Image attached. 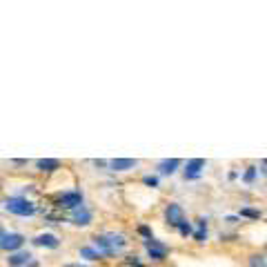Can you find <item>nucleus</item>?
I'll use <instances>...</instances> for the list:
<instances>
[{"label": "nucleus", "mask_w": 267, "mask_h": 267, "mask_svg": "<svg viewBox=\"0 0 267 267\" xmlns=\"http://www.w3.org/2000/svg\"><path fill=\"white\" fill-rule=\"evenodd\" d=\"M4 234V229H2V225H0V236H2Z\"/></svg>", "instance_id": "nucleus-23"}, {"label": "nucleus", "mask_w": 267, "mask_h": 267, "mask_svg": "<svg viewBox=\"0 0 267 267\" xmlns=\"http://www.w3.org/2000/svg\"><path fill=\"white\" fill-rule=\"evenodd\" d=\"M182 165V160L180 158H165V160H160L158 163V174L160 176H172V174H176V169Z\"/></svg>", "instance_id": "nucleus-11"}, {"label": "nucleus", "mask_w": 267, "mask_h": 267, "mask_svg": "<svg viewBox=\"0 0 267 267\" xmlns=\"http://www.w3.org/2000/svg\"><path fill=\"white\" fill-rule=\"evenodd\" d=\"M138 234L145 236V240H147V238H151V229H149L147 225H140V227H138Z\"/></svg>", "instance_id": "nucleus-21"}, {"label": "nucleus", "mask_w": 267, "mask_h": 267, "mask_svg": "<svg viewBox=\"0 0 267 267\" xmlns=\"http://www.w3.org/2000/svg\"><path fill=\"white\" fill-rule=\"evenodd\" d=\"M165 221H167L169 227H174L176 229L178 225H180L182 221H185V214H182V207L178 203H169L167 207H165Z\"/></svg>", "instance_id": "nucleus-6"}, {"label": "nucleus", "mask_w": 267, "mask_h": 267, "mask_svg": "<svg viewBox=\"0 0 267 267\" xmlns=\"http://www.w3.org/2000/svg\"><path fill=\"white\" fill-rule=\"evenodd\" d=\"M107 167H109L111 172H129V169L138 167V160L136 158H114L107 163Z\"/></svg>", "instance_id": "nucleus-10"}, {"label": "nucleus", "mask_w": 267, "mask_h": 267, "mask_svg": "<svg viewBox=\"0 0 267 267\" xmlns=\"http://www.w3.org/2000/svg\"><path fill=\"white\" fill-rule=\"evenodd\" d=\"M80 256L87 258V261H102L100 252H98V249H93V247H80Z\"/></svg>", "instance_id": "nucleus-14"}, {"label": "nucleus", "mask_w": 267, "mask_h": 267, "mask_svg": "<svg viewBox=\"0 0 267 267\" xmlns=\"http://www.w3.org/2000/svg\"><path fill=\"white\" fill-rule=\"evenodd\" d=\"M31 243H34L36 247H47V249H58L60 247V238H58L56 234H38Z\"/></svg>", "instance_id": "nucleus-9"}, {"label": "nucleus", "mask_w": 267, "mask_h": 267, "mask_svg": "<svg viewBox=\"0 0 267 267\" xmlns=\"http://www.w3.org/2000/svg\"><path fill=\"white\" fill-rule=\"evenodd\" d=\"M256 174H258L256 167H247V172L243 174V180L245 182H254V180H256Z\"/></svg>", "instance_id": "nucleus-18"}, {"label": "nucleus", "mask_w": 267, "mask_h": 267, "mask_svg": "<svg viewBox=\"0 0 267 267\" xmlns=\"http://www.w3.org/2000/svg\"><path fill=\"white\" fill-rule=\"evenodd\" d=\"M249 267H267L265 254H252V256H249Z\"/></svg>", "instance_id": "nucleus-17"}, {"label": "nucleus", "mask_w": 267, "mask_h": 267, "mask_svg": "<svg viewBox=\"0 0 267 267\" xmlns=\"http://www.w3.org/2000/svg\"><path fill=\"white\" fill-rule=\"evenodd\" d=\"M91 218H93V214L89 212L85 205H80V207L71 209V222H74V225H78V227L91 225Z\"/></svg>", "instance_id": "nucleus-8"}, {"label": "nucleus", "mask_w": 267, "mask_h": 267, "mask_svg": "<svg viewBox=\"0 0 267 267\" xmlns=\"http://www.w3.org/2000/svg\"><path fill=\"white\" fill-rule=\"evenodd\" d=\"M4 209H7L9 214H13V216H20V218H29L38 212L34 200L25 198V196H11V198H7L4 200Z\"/></svg>", "instance_id": "nucleus-2"}, {"label": "nucleus", "mask_w": 267, "mask_h": 267, "mask_svg": "<svg viewBox=\"0 0 267 267\" xmlns=\"http://www.w3.org/2000/svg\"><path fill=\"white\" fill-rule=\"evenodd\" d=\"M29 261H31V254H29V252H22V249H18V252L9 254L7 265H9V267H25Z\"/></svg>", "instance_id": "nucleus-12"}, {"label": "nucleus", "mask_w": 267, "mask_h": 267, "mask_svg": "<svg viewBox=\"0 0 267 267\" xmlns=\"http://www.w3.org/2000/svg\"><path fill=\"white\" fill-rule=\"evenodd\" d=\"M36 167H38L43 174H51V172H56V169H60V160H56V158H40V160H36Z\"/></svg>", "instance_id": "nucleus-13"}, {"label": "nucleus", "mask_w": 267, "mask_h": 267, "mask_svg": "<svg viewBox=\"0 0 267 267\" xmlns=\"http://www.w3.org/2000/svg\"><path fill=\"white\" fill-rule=\"evenodd\" d=\"M142 245H145V249H147V256H149L151 261H156V263H163L165 258H167V254H169L167 245L160 243V240H156L154 236L147 238V240H142Z\"/></svg>", "instance_id": "nucleus-3"}, {"label": "nucleus", "mask_w": 267, "mask_h": 267, "mask_svg": "<svg viewBox=\"0 0 267 267\" xmlns=\"http://www.w3.org/2000/svg\"><path fill=\"white\" fill-rule=\"evenodd\" d=\"M191 236H194V240H196V243H205L209 234H207V229H196Z\"/></svg>", "instance_id": "nucleus-20"}, {"label": "nucleus", "mask_w": 267, "mask_h": 267, "mask_svg": "<svg viewBox=\"0 0 267 267\" xmlns=\"http://www.w3.org/2000/svg\"><path fill=\"white\" fill-rule=\"evenodd\" d=\"M93 249L100 252V256H118L125 247H127V236L120 231H105V234L93 236Z\"/></svg>", "instance_id": "nucleus-1"}, {"label": "nucleus", "mask_w": 267, "mask_h": 267, "mask_svg": "<svg viewBox=\"0 0 267 267\" xmlns=\"http://www.w3.org/2000/svg\"><path fill=\"white\" fill-rule=\"evenodd\" d=\"M158 176H142V185H147V187H151V189H154V187H158Z\"/></svg>", "instance_id": "nucleus-19"}, {"label": "nucleus", "mask_w": 267, "mask_h": 267, "mask_svg": "<svg viewBox=\"0 0 267 267\" xmlns=\"http://www.w3.org/2000/svg\"><path fill=\"white\" fill-rule=\"evenodd\" d=\"M25 236L22 234H18V231H4L2 236H0V249H4V252H9V254H13V252H18V249L25 245Z\"/></svg>", "instance_id": "nucleus-5"}, {"label": "nucleus", "mask_w": 267, "mask_h": 267, "mask_svg": "<svg viewBox=\"0 0 267 267\" xmlns=\"http://www.w3.org/2000/svg\"><path fill=\"white\" fill-rule=\"evenodd\" d=\"M83 205V194L78 189H69V191H60L56 196V207L60 209H76Z\"/></svg>", "instance_id": "nucleus-4"}, {"label": "nucleus", "mask_w": 267, "mask_h": 267, "mask_svg": "<svg viewBox=\"0 0 267 267\" xmlns=\"http://www.w3.org/2000/svg\"><path fill=\"white\" fill-rule=\"evenodd\" d=\"M205 160L203 158H191L185 163V180H198L200 178V172L205 169Z\"/></svg>", "instance_id": "nucleus-7"}, {"label": "nucleus", "mask_w": 267, "mask_h": 267, "mask_svg": "<svg viewBox=\"0 0 267 267\" xmlns=\"http://www.w3.org/2000/svg\"><path fill=\"white\" fill-rule=\"evenodd\" d=\"M238 216H243V218H254V221H258V218H261L263 214H261V209H254V207H240Z\"/></svg>", "instance_id": "nucleus-15"}, {"label": "nucleus", "mask_w": 267, "mask_h": 267, "mask_svg": "<svg viewBox=\"0 0 267 267\" xmlns=\"http://www.w3.org/2000/svg\"><path fill=\"white\" fill-rule=\"evenodd\" d=\"M65 267H87V265H80V263H71V265H65Z\"/></svg>", "instance_id": "nucleus-22"}, {"label": "nucleus", "mask_w": 267, "mask_h": 267, "mask_svg": "<svg viewBox=\"0 0 267 267\" xmlns=\"http://www.w3.org/2000/svg\"><path fill=\"white\" fill-rule=\"evenodd\" d=\"M176 229H178V234H180L182 238H187V236L194 234V227H191V222H189V221H182L180 225L176 227Z\"/></svg>", "instance_id": "nucleus-16"}]
</instances>
